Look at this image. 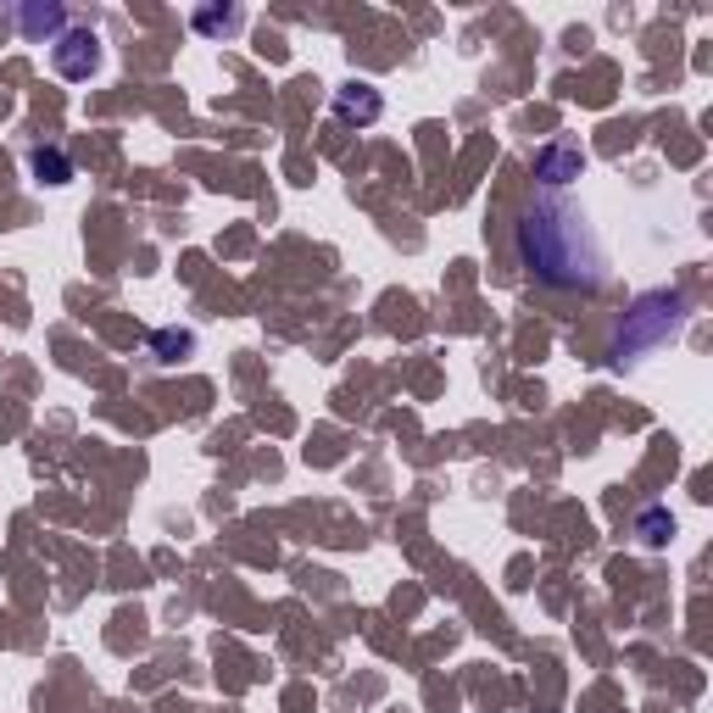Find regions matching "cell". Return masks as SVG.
<instances>
[{
	"instance_id": "1",
	"label": "cell",
	"mask_w": 713,
	"mask_h": 713,
	"mask_svg": "<svg viewBox=\"0 0 713 713\" xmlns=\"http://www.w3.org/2000/svg\"><path fill=\"white\" fill-rule=\"evenodd\" d=\"M513 251L518 267L547 285V290H602L607 279V251L585 218L580 201L558 196V190H535V201L524 207L518 229H513Z\"/></svg>"
},
{
	"instance_id": "2",
	"label": "cell",
	"mask_w": 713,
	"mask_h": 713,
	"mask_svg": "<svg viewBox=\"0 0 713 713\" xmlns=\"http://www.w3.org/2000/svg\"><path fill=\"white\" fill-rule=\"evenodd\" d=\"M685 312H691L685 290H652V296H641V301H636V312H624V329L613 334L607 356L624 369V363H636V356L658 351V345H663V340L685 323Z\"/></svg>"
},
{
	"instance_id": "3",
	"label": "cell",
	"mask_w": 713,
	"mask_h": 713,
	"mask_svg": "<svg viewBox=\"0 0 713 713\" xmlns=\"http://www.w3.org/2000/svg\"><path fill=\"white\" fill-rule=\"evenodd\" d=\"M51 62H56V73L62 78H89V73H96L101 67V34L96 29H67L56 45H51Z\"/></svg>"
},
{
	"instance_id": "4",
	"label": "cell",
	"mask_w": 713,
	"mask_h": 713,
	"mask_svg": "<svg viewBox=\"0 0 713 713\" xmlns=\"http://www.w3.org/2000/svg\"><path fill=\"white\" fill-rule=\"evenodd\" d=\"M580 173H585V156L574 145H541V151H535V185H541V190L563 196V185H574Z\"/></svg>"
},
{
	"instance_id": "5",
	"label": "cell",
	"mask_w": 713,
	"mask_h": 713,
	"mask_svg": "<svg viewBox=\"0 0 713 713\" xmlns=\"http://www.w3.org/2000/svg\"><path fill=\"white\" fill-rule=\"evenodd\" d=\"M380 112H385V101H380V89H374V84L351 78V84L334 89V118H340V123H374Z\"/></svg>"
},
{
	"instance_id": "6",
	"label": "cell",
	"mask_w": 713,
	"mask_h": 713,
	"mask_svg": "<svg viewBox=\"0 0 713 713\" xmlns=\"http://www.w3.org/2000/svg\"><path fill=\"white\" fill-rule=\"evenodd\" d=\"M18 29H23L29 40H51V45H56V40L67 34V12H62V7H23V12H18Z\"/></svg>"
},
{
	"instance_id": "7",
	"label": "cell",
	"mask_w": 713,
	"mask_h": 713,
	"mask_svg": "<svg viewBox=\"0 0 713 713\" xmlns=\"http://www.w3.org/2000/svg\"><path fill=\"white\" fill-rule=\"evenodd\" d=\"M29 173L40 178V185H67V178H73V162H67L62 145H34V151H29Z\"/></svg>"
},
{
	"instance_id": "8",
	"label": "cell",
	"mask_w": 713,
	"mask_h": 713,
	"mask_svg": "<svg viewBox=\"0 0 713 713\" xmlns=\"http://www.w3.org/2000/svg\"><path fill=\"white\" fill-rule=\"evenodd\" d=\"M636 535H641V547H663L669 535H674V513H669V507H647V513L636 518Z\"/></svg>"
},
{
	"instance_id": "9",
	"label": "cell",
	"mask_w": 713,
	"mask_h": 713,
	"mask_svg": "<svg viewBox=\"0 0 713 713\" xmlns=\"http://www.w3.org/2000/svg\"><path fill=\"white\" fill-rule=\"evenodd\" d=\"M190 345H196V334H190V329H156V334H151L156 363H173V356H185Z\"/></svg>"
},
{
	"instance_id": "10",
	"label": "cell",
	"mask_w": 713,
	"mask_h": 713,
	"mask_svg": "<svg viewBox=\"0 0 713 713\" xmlns=\"http://www.w3.org/2000/svg\"><path fill=\"white\" fill-rule=\"evenodd\" d=\"M196 29L201 34H234L240 29V12L229 7V12H196Z\"/></svg>"
}]
</instances>
